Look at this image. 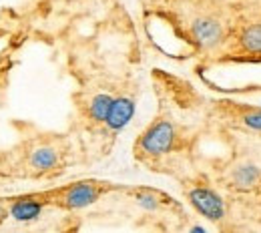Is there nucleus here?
<instances>
[{
  "instance_id": "nucleus-12",
  "label": "nucleus",
  "mask_w": 261,
  "mask_h": 233,
  "mask_svg": "<svg viewBox=\"0 0 261 233\" xmlns=\"http://www.w3.org/2000/svg\"><path fill=\"white\" fill-rule=\"evenodd\" d=\"M243 121H245V125H247L249 129L261 131V109H255V111L247 113V115L243 117Z\"/></svg>"
},
{
  "instance_id": "nucleus-2",
  "label": "nucleus",
  "mask_w": 261,
  "mask_h": 233,
  "mask_svg": "<svg viewBox=\"0 0 261 233\" xmlns=\"http://www.w3.org/2000/svg\"><path fill=\"white\" fill-rule=\"evenodd\" d=\"M102 185H105V183H95V181H81V183H74V185L63 189L61 205L66 207V209H83V207H89V205H93V203L100 197V193L105 191Z\"/></svg>"
},
{
  "instance_id": "nucleus-4",
  "label": "nucleus",
  "mask_w": 261,
  "mask_h": 233,
  "mask_svg": "<svg viewBox=\"0 0 261 233\" xmlns=\"http://www.w3.org/2000/svg\"><path fill=\"white\" fill-rule=\"evenodd\" d=\"M191 36L201 48H211L219 44L223 36V24L213 16H199L191 24Z\"/></svg>"
},
{
  "instance_id": "nucleus-3",
  "label": "nucleus",
  "mask_w": 261,
  "mask_h": 233,
  "mask_svg": "<svg viewBox=\"0 0 261 233\" xmlns=\"http://www.w3.org/2000/svg\"><path fill=\"white\" fill-rule=\"evenodd\" d=\"M189 203L203 217H207L209 221H221L225 217V203H223V199L215 191H211L207 187L191 189L189 191Z\"/></svg>"
},
{
  "instance_id": "nucleus-10",
  "label": "nucleus",
  "mask_w": 261,
  "mask_h": 233,
  "mask_svg": "<svg viewBox=\"0 0 261 233\" xmlns=\"http://www.w3.org/2000/svg\"><path fill=\"white\" fill-rule=\"evenodd\" d=\"M257 177H259V171H257L255 167H241V169L235 173L237 183H239V185H243V187L253 185V183L257 181Z\"/></svg>"
},
{
  "instance_id": "nucleus-8",
  "label": "nucleus",
  "mask_w": 261,
  "mask_h": 233,
  "mask_svg": "<svg viewBox=\"0 0 261 233\" xmlns=\"http://www.w3.org/2000/svg\"><path fill=\"white\" fill-rule=\"evenodd\" d=\"M57 161H59V155H57V151L53 147H38L33 153V157H31V165L34 169H40V171L53 169L57 165Z\"/></svg>"
},
{
  "instance_id": "nucleus-11",
  "label": "nucleus",
  "mask_w": 261,
  "mask_h": 233,
  "mask_svg": "<svg viewBox=\"0 0 261 233\" xmlns=\"http://www.w3.org/2000/svg\"><path fill=\"white\" fill-rule=\"evenodd\" d=\"M137 203H139L141 207H145V209H151V211L159 207L157 193H153V191H139V193H137Z\"/></svg>"
},
{
  "instance_id": "nucleus-9",
  "label": "nucleus",
  "mask_w": 261,
  "mask_h": 233,
  "mask_svg": "<svg viewBox=\"0 0 261 233\" xmlns=\"http://www.w3.org/2000/svg\"><path fill=\"white\" fill-rule=\"evenodd\" d=\"M111 105H113V97H111V95H105V93L97 95L95 99L91 100V107H89L91 119H95V121H105L107 115H109V111H111Z\"/></svg>"
},
{
  "instance_id": "nucleus-7",
  "label": "nucleus",
  "mask_w": 261,
  "mask_h": 233,
  "mask_svg": "<svg viewBox=\"0 0 261 233\" xmlns=\"http://www.w3.org/2000/svg\"><path fill=\"white\" fill-rule=\"evenodd\" d=\"M239 44L249 55H261V22L245 27L239 34Z\"/></svg>"
},
{
  "instance_id": "nucleus-5",
  "label": "nucleus",
  "mask_w": 261,
  "mask_h": 233,
  "mask_svg": "<svg viewBox=\"0 0 261 233\" xmlns=\"http://www.w3.org/2000/svg\"><path fill=\"white\" fill-rule=\"evenodd\" d=\"M133 115H135V100L129 99V97H119V99H113L111 111H109L105 123H107L109 129L121 131L123 127L129 125Z\"/></svg>"
},
{
  "instance_id": "nucleus-6",
  "label": "nucleus",
  "mask_w": 261,
  "mask_h": 233,
  "mask_svg": "<svg viewBox=\"0 0 261 233\" xmlns=\"http://www.w3.org/2000/svg\"><path fill=\"white\" fill-rule=\"evenodd\" d=\"M42 207L44 201H40V197H22L10 205V215L16 221H33L40 215Z\"/></svg>"
},
{
  "instance_id": "nucleus-1",
  "label": "nucleus",
  "mask_w": 261,
  "mask_h": 233,
  "mask_svg": "<svg viewBox=\"0 0 261 233\" xmlns=\"http://www.w3.org/2000/svg\"><path fill=\"white\" fill-rule=\"evenodd\" d=\"M173 141H175V127L169 121H157L143 133L139 141V149L145 155L159 157L173 147Z\"/></svg>"
}]
</instances>
